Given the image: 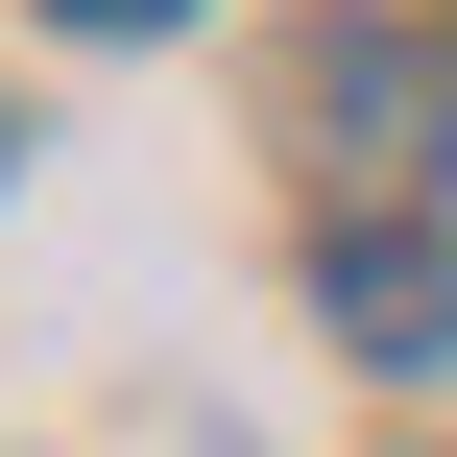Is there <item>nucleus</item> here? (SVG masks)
<instances>
[{"label": "nucleus", "instance_id": "f257e3e1", "mask_svg": "<svg viewBox=\"0 0 457 457\" xmlns=\"http://www.w3.org/2000/svg\"><path fill=\"white\" fill-rule=\"evenodd\" d=\"M337 337H361V361H457V289H434V265H386V241H361V265H337Z\"/></svg>", "mask_w": 457, "mask_h": 457}, {"label": "nucleus", "instance_id": "f03ea898", "mask_svg": "<svg viewBox=\"0 0 457 457\" xmlns=\"http://www.w3.org/2000/svg\"><path fill=\"white\" fill-rule=\"evenodd\" d=\"M48 24H96V48H145V24H193V0H48Z\"/></svg>", "mask_w": 457, "mask_h": 457}]
</instances>
